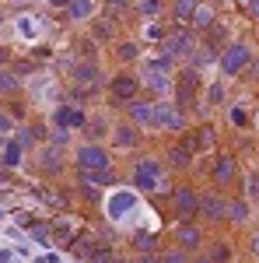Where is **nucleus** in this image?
Listing matches in <instances>:
<instances>
[{"label": "nucleus", "mask_w": 259, "mask_h": 263, "mask_svg": "<svg viewBox=\"0 0 259 263\" xmlns=\"http://www.w3.org/2000/svg\"><path fill=\"white\" fill-rule=\"evenodd\" d=\"M217 63H221V74H224V78H235V74H242V70L252 63V49H249L245 42H228V46L221 49Z\"/></svg>", "instance_id": "obj_1"}, {"label": "nucleus", "mask_w": 259, "mask_h": 263, "mask_svg": "<svg viewBox=\"0 0 259 263\" xmlns=\"http://www.w3.org/2000/svg\"><path fill=\"white\" fill-rule=\"evenodd\" d=\"M161 186V162H154V158H140L137 165H133V190H140V193H154Z\"/></svg>", "instance_id": "obj_2"}, {"label": "nucleus", "mask_w": 259, "mask_h": 263, "mask_svg": "<svg viewBox=\"0 0 259 263\" xmlns=\"http://www.w3.org/2000/svg\"><path fill=\"white\" fill-rule=\"evenodd\" d=\"M154 126H161V130H182V126H186V116H182L179 102L175 99L154 102Z\"/></svg>", "instance_id": "obj_3"}, {"label": "nucleus", "mask_w": 259, "mask_h": 263, "mask_svg": "<svg viewBox=\"0 0 259 263\" xmlns=\"http://www.w3.org/2000/svg\"><path fill=\"white\" fill-rule=\"evenodd\" d=\"M137 190H112L109 193V203H105V214L112 218V221H123L126 214H133L137 211Z\"/></svg>", "instance_id": "obj_4"}, {"label": "nucleus", "mask_w": 259, "mask_h": 263, "mask_svg": "<svg viewBox=\"0 0 259 263\" xmlns=\"http://www.w3.org/2000/svg\"><path fill=\"white\" fill-rule=\"evenodd\" d=\"M74 162L81 172H102V168H109V151L102 144H84V147H77Z\"/></svg>", "instance_id": "obj_5"}, {"label": "nucleus", "mask_w": 259, "mask_h": 263, "mask_svg": "<svg viewBox=\"0 0 259 263\" xmlns=\"http://www.w3.org/2000/svg\"><path fill=\"white\" fill-rule=\"evenodd\" d=\"M200 218L207 224L228 221V200L217 197V193H200Z\"/></svg>", "instance_id": "obj_6"}, {"label": "nucleus", "mask_w": 259, "mask_h": 263, "mask_svg": "<svg viewBox=\"0 0 259 263\" xmlns=\"http://www.w3.org/2000/svg\"><path fill=\"white\" fill-rule=\"evenodd\" d=\"M196 49V39H193V32H186V28H175V32H168L165 35V57H189Z\"/></svg>", "instance_id": "obj_7"}, {"label": "nucleus", "mask_w": 259, "mask_h": 263, "mask_svg": "<svg viewBox=\"0 0 259 263\" xmlns=\"http://www.w3.org/2000/svg\"><path fill=\"white\" fill-rule=\"evenodd\" d=\"M196 88H200V70H196V67H186V70L179 74V84H175V102H179L182 109H189V105H193Z\"/></svg>", "instance_id": "obj_8"}, {"label": "nucleus", "mask_w": 259, "mask_h": 263, "mask_svg": "<svg viewBox=\"0 0 259 263\" xmlns=\"http://www.w3.org/2000/svg\"><path fill=\"white\" fill-rule=\"evenodd\" d=\"M172 203H175V214H179L182 221H189L193 214H200V193L189 190V186H179L172 193Z\"/></svg>", "instance_id": "obj_9"}, {"label": "nucleus", "mask_w": 259, "mask_h": 263, "mask_svg": "<svg viewBox=\"0 0 259 263\" xmlns=\"http://www.w3.org/2000/svg\"><path fill=\"white\" fill-rule=\"evenodd\" d=\"M140 126L137 123H116V130H112V144L119 147V151H133V147H140Z\"/></svg>", "instance_id": "obj_10"}, {"label": "nucleus", "mask_w": 259, "mask_h": 263, "mask_svg": "<svg viewBox=\"0 0 259 263\" xmlns=\"http://www.w3.org/2000/svg\"><path fill=\"white\" fill-rule=\"evenodd\" d=\"M109 91H112V99L116 102H133L140 91V81L137 78H130V74H116L112 81H109Z\"/></svg>", "instance_id": "obj_11"}, {"label": "nucleus", "mask_w": 259, "mask_h": 263, "mask_svg": "<svg viewBox=\"0 0 259 263\" xmlns=\"http://www.w3.org/2000/svg\"><path fill=\"white\" fill-rule=\"evenodd\" d=\"M200 242H203V232L196 224H175V246L179 249L193 253V249H200Z\"/></svg>", "instance_id": "obj_12"}, {"label": "nucleus", "mask_w": 259, "mask_h": 263, "mask_svg": "<svg viewBox=\"0 0 259 263\" xmlns=\"http://www.w3.org/2000/svg\"><path fill=\"white\" fill-rule=\"evenodd\" d=\"M84 112L81 109H74V105H60L56 112H53V126L56 130H70V126H84Z\"/></svg>", "instance_id": "obj_13"}, {"label": "nucleus", "mask_w": 259, "mask_h": 263, "mask_svg": "<svg viewBox=\"0 0 259 263\" xmlns=\"http://www.w3.org/2000/svg\"><path fill=\"white\" fill-rule=\"evenodd\" d=\"M130 120L137 126H154V102H130Z\"/></svg>", "instance_id": "obj_14"}, {"label": "nucleus", "mask_w": 259, "mask_h": 263, "mask_svg": "<svg viewBox=\"0 0 259 263\" xmlns=\"http://www.w3.org/2000/svg\"><path fill=\"white\" fill-rule=\"evenodd\" d=\"M144 84H147L151 91L165 95V91L172 88V74H168V70H151V67H144Z\"/></svg>", "instance_id": "obj_15"}, {"label": "nucleus", "mask_w": 259, "mask_h": 263, "mask_svg": "<svg viewBox=\"0 0 259 263\" xmlns=\"http://www.w3.org/2000/svg\"><path fill=\"white\" fill-rule=\"evenodd\" d=\"M238 176V162L231 158V155H221L217 158V165H214V179L221 182V186H228V182Z\"/></svg>", "instance_id": "obj_16"}, {"label": "nucleus", "mask_w": 259, "mask_h": 263, "mask_svg": "<svg viewBox=\"0 0 259 263\" xmlns=\"http://www.w3.org/2000/svg\"><path fill=\"white\" fill-rule=\"evenodd\" d=\"M74 78H77L81 84H91V88H95V84L102 81V70H98V63H95V60H84V63L74 67Z\"/></svg>", "instance_id": "obj_17"}, {"label": "nucleus", "mask_w": 259, "mask_h": 263, "mask_svg": "<svg viewBox=\"0 0 259 263\" xmlns=\"http://www.w3.org/2000/svg\"><path fill=\"white\" fill-rule=\"evenodd\" d=\"M217 60V46H210V42H203V46H200V49H193V53H189V67H207V63H214Z\"/></svg>", "instance_id": "obj_18"}, {"label": "nucleus", "mask_w": 259, "mask_h": 263, "mask_svg": "<svg viewBox=\"0 0 259 263\" xmlns=\"http://www.w3.org/2000/svg\"><path fill=\"white\" fill-rule=\"evenodd\" d=\"M189 162H193V151H189L186 144H175V147L168 151V165H172V168H189Z\"/></svg>", "instance_id": "obj_19"}, {"label": "nucleus", "mask_w": 259, "mask_h": 263, "mask_svg": "<svg viewBox=\"0 0 259 263\" xmlns=\"http://www.w3.org/2000/svg\"><path fill=\"white\" fill-rule=\"evenodd\" d=\"M249 214H252V211H249V203H245V200H228V221H231V224H245V221H249Z\"/></svg>", "instance_id": "obj_20"}, {"label": "nucleus", "mask_w": 259, "mask_h": 263, "mask_svg": "<svg viewBox=\"0 0 259 263\" xmlns=\"http://www.w3.org/2000/svg\"><path fill=\"white\" fill-rule=\"evenodd\" d=\"M67 14L74 21H84V18H91L95 14V0H74L70 7H67Z\"/></svg>", "instance_id": "obj_21"}, {"label": "nucleus", "mask_w": 259, "mask_h": 263, "mask_svg": "<svg viewBox=\"0 0 259 263\" xmlns=\"http://www.w3.org/2000/svg\"><path fill=\"white\" fill-rule=\"evenodd\" d=\"M18 88H21L18 74H14V70H7V67H0V95H14Z\"/></svg>", "instance_id": "obj_22"}, {"label": "nucleus", "mask_w": 259, "mask_h": 263, "mask_svg": "<svg viewBox=\"0 0 259 263\" xmlns=\"http://www.w3.org/2000/svg\"><path fill=\"white\" fill-rule=\"evenodd\" d=\"M14 141H18L21 147H35V144L42 141V130H39V126H21V130H18V137H14Z\"/></svg>", "instance_id": "obj_23"}, {"label": "nucleus", "mask_w": 259, "mask_h": 263, "mask_svg": "<svg viewBox=\"0 0 259 263\" xmlns=\"http://www.w3.org/2000/svg\"><path fill=\"white\" fill-rule=\"evenodd\" d=\"M193 25H196L200 32H207L210 25H214V7H207V4H200L196 14H193Z\"/></svg>", "instance_id": "obj_24"}, {"label": "nucleus", "mask_w": 259, "mask_h": 263, "mask_svg": "<svg viewBox=\"0 0 259 263\" xmlns=\"http://www.w3.org/2000/svg\"><path fill=\"white\" fill-rule=\"evenodd\" d=\"M196 7H200V0H175V18L179 21H193Z\"/></svg>", "instance_id": "obj_25"}, {"label": "nucleus", "mask_w": 259, "mask_h": 263, "mask_svg": "<svg viewBox=\"0 0 259 263\" xmlns=\"http://www.w3.org/2000/svg\"><path fill=\"white\" fill-rule=\"evenodd\" d=\"M21 151H25V147H21L18 141H7V147H4V165H11V168H14V165L21 162Z\"/></svg>", "instance_id": "obj_26"}, {"label": "nucleus", "mask_w": 259, "mask_h": 263, "mask_svg": "<svg viewBox=\"0 0 259 263\" xmlns=\"http://www.w3.org/2000/svg\"><path fill=\"white\" fill-rule=\"evenodd\" d=\"M42 162H46V168H49V172H60V168H63V155L56 151V144H53V147L42 155Z\"/></svg>", "instance_id": "obj_27"}, {"label": "nucleus", "mask_w": 259, "mask_h": 263, "mask_svg": "<svg viewBox=\"0 0 259 263\" xmlns=\"http://www.w3.org/2000/svg\"><path fill=\"white\" fill-rule=\"evenodd\" d=\"M116 57H119L123 63H133L140 57V49H137V42H119V49H116Z\"/></svg>", "instance_id": "obj_28"}, {"label": "nucleus", "mask_w": 259, "mask_h": 263, "mask_svg": "<svg viewBox=\"0 0 259 263\" xmlns=\"http://www.w3.org/2000/svg\"><path fill=\"white\" fill-rule=\"evenodd\" d=\"M81 179H88L91 186H109L112 182V172L109 168H102V172H81Z\"/></svg>", "instance_id": "obj_29"}, {"label": "nucleus", "mask_w": 259, "mask_h": 263, "mask_svg": "<svg viewBox=\"0 0 259 263\" xmlns=\"http://www.w3.org/2000/svg\"><path fill=\"white\" fill-rule=\"evenodd\" d=\"M18 25H21V35H25V39H35V35H39V21L35 18H21Z\"/></svg>", "instance_id": "obj_30"}, {"label": "nucleus", "mask_w": 259, "mask_h": 263, "mask_svg": "<svg viewBox=\"0 0 259 263\" xmlns=\"http://www.w3.org/2000/svg\"><path fill=\"white\" fill-rule=\"evenodd\" d=\"M210 260L214 263H231V246H214V253H210Z\"/></svg>", "instance_id": "obj_31"}, {"label": "nucleus", "mask_w": 259, "mask_h": 263, "mask_svg": "<svg viewBox=\"0 0 259 263\" xmlns=\"http://www.w3.org/2000/svg\"><path fill=\"white\" fill-rule=\"evenodd\" d=\"M137 11L144 14V18H154V14L161 11V0H140V7H137Z\"/></svg>", "instance_id": "obj_32"}, {"label": "nucleus", "mask_w": 259, "mask_h": 263, "mask_svg": "<svg viewBox=\"0 0 259 263\" xmlns=\"http://www.w3.org/2000/svg\"><path fill=\"white\" fill-rule=\"evenodd\" d=\"M161 263H189V256H186V249H168L161 256Z\"/></svg>", "instance_id": "obj_33"}, {"label": "nucleus", "mask_w": 259, "mask_h": 263, "mask_svg": "<svg viewBox=\"0 0 259 263\" xmlns=\"http://www.w3.org/2000/svg\"><path fill=\"white\" fill-rule=\"evenodd\" d=\"M228 120L235 123V126H245V109H242V105H231V109H228Z\"/></svg>", "instance_id": "obj_34"}, {"label": "nucleus", "mask_w": 259, "mask_h": 263, "mask_svg": "<svg viewBox=\"0 0 259 263\" xmlns=\"http://www.w3.org/2000/svg\"><path fill=\"white\" fill-rule=\"evenodd\" d=\"M133 242H137V249H154V235H151V232H137Z\"/></svg>", "instance_id": "obj_35"}, {"label": "nucleus", "mask_w": 259, "mask_h": 263, "mask_svg": "<svg viewBox=\"0 0 259 263\" xmlns=\"http://www.w3.org/2000/svg\"><path fill=\"white\" fill-rule=\"evenodd\" d=\"M147 67H151V70H168V74H172V57H158V60H147Z\"/></svg>", "instance_id": "obj_36"}, {"label": "nucleus", "mask_w": 259, "mask_h": 263, "mask_svg": "<svg viewBox=\"0 0 259 263\" xmlns=\"http://www.w3.org/2000/svg\"><path fill=\"white\" fill-rule=\"evenodd\" d=\"M95 35L98 39H112V21H95Z\"/></svg>", "instance_id": "obj_37"}, {"label": "nucleus", "mask_w": 259, "mask_h": 263, "mask_svg": "<svg viewBox=\"0 0 259 263\" xmlns=\"http://www.w3.org/2000/svg\"><path fill=\"white\" fill-rule=\"evenodd\" d=\"M28 235H32V239H39V242H49V232H46V224H28Z\"/></svg>", "instance_id": "obj_38"}, {"label": "nucleus", "mask_w": 259, "mask_h": 263, "mask_svg": "<svg viewBox=\"0 0 259 263\" xmlns=\"http://www.w3.org/2000/svg\"><path fill=\"white\" fill-rule=\"evenodd\" d=\"M81 193H84V200H98V190H95L88 179H81Z\"/></svg>", "instance_id": "obj_39"}, {"label": "nucleus", "mask_w": 259, "mask_h": 263, "mask_svg": "<svg viewBox=\"0 0 259 263\" xmlns=\"http://www.w3.org/2000/svg\"><path fill=\"white\" fill-rule=\"evenodd\" d=\"M11 130H14V120L7 112H0V134H11Z\"/></svg>", "instance_id": "obj_40"}, {"label": "nucleus", "mask_w": 259, "mask_h": 263, "mask_svg": "<svg viewBox=\"0 0 259 263\" xmlns=\"http://www.w3.org/2000/svg\"><path fill=\"white\" fill-rule=\"evenodd\" d=\"M144 35H147V39H165V32H161L158 25H147V28H144Z\"/></svg>", "instance_id": "obj_41"}, {"label": "nucleus", "mask_w": 259, "mask_h": 263, "mask_svg": "<svg viewBox=\"0 0 259 263\" xmlns=\"http://www.w3.org/2000/svg\"><path fill=\"white\" fill-rule=\"evenodd\" d=\"M224 99V84H210V102H221Z\"/></svg>", "instance_id": "obj_42"}, {"label": "nucleus", "mask_w": 259, "mask_h": 263, "mask_svg": "<svg viewBox=\"0 0 259 263\" xmlns=\"http://www.w3.org/2000/svg\"><path fill=\"white\" fill-rule=\"evenodd\" d=\"M245 190H249V197H259V176H252V179L245 182Z\"/></svg>", "instance_id": "obj_43"}, {"label": "nucleus", "mask_w": 259, "mask_h": 263, "mask_svg": "<svg viewBox=\"0 0 259 263\" xmlns=\"http://www.w3.org/2000/svg\"><path fill=\"white\" fill-rule=\"evenodd\" d=\"M249 11H252V18H259V0H249Z\"/></svg>", "instance_id": "obj_44"}, {"label": "nucleus", "mask_w": 259, "mask_h": 263, "mask_svg": "<svg viewBox=\"0 0 259 263\" xmlns=\"http://www.w3.org/2000/svg\"><path fill=\"white\" fill-rule=\"evenodd\" d=\"M49 4H53V7H70L74 0H49Z\"/></svg>", "instance_id": "obj_45"}, {"label": "nucleus", "mask_w": 259, "mask_h": 263, "mask_svg": "<svg viewBox=\"0 0 259 263\" xmlns=\"http://www.w3.org/2000/svg\"><path fill=\"white\" fill-rule=\"evenodd\" d=\"M105 4H109V7H126L130 0H105Z\"/></svg>", "instance_id": "obj_46"}, {"label": "nucleus", "mask_w": 259, "mask_h": 263, "mask_svg": "<svg viewBox=\"0 0 259 263\" xmlns=\"http://www.w3.org/2000/svg\"><path fill=\"white\" fill-rule=\"evenodd\" d=\"M189 263H214L210 256H196V260H189Z\"/></svg>", "instance_id": "obj_47"}, {"label": "nucleus", "mask_w": 259, "mask_h": 263, "mask_svg": "<svg viewBox=\"0 0 259 263\" xmlns=\"http://www.w3.org/2000/svg\"><path fill=\"white\" fill-rule=\"evenodd\" d=\"M252 253H256V256H259V235H256V239H252Z\"/></svg>", "instance_id": "obj_48"}, {"label": "nucleus", "mask_w": 259, "mask_h": 263, "mask_svg": "<svg viewBox=\"0 0 259 263\" xmlns=\"http://www.w3.org/2000/svg\"><path fill=\"white\" fill-rule=\"evenodd\" d=\"M252 67H256V74H259V57H252Z\"/></svg>", "instance_id": "obj_49"}, {"label": "nucleus", "mask_w": 259, "mask_h": 263, "mask_svg": "<svg viewBox=\"0 0 259 263\" xmlns=\"http://www.w3.org/2000/svg\"><path fill=\"white\" fill-rule=\"evenodd\" d=\"M0 25H4V7H0Z\"/></svg>", "instance_id": "obj_50"}, {"label": "nucleus", "mask_w": 259, "mask_h": 263, "mask_svg": "<svg viewBox=\"0 0 259 263\" xmlns=\"http://www.w3.org/2000/svg\"><path fill=\"white\" fill-rule=\"evenodd\" d=\"M144 263H158V260H144Z\"/></svg>", "instance_id": "obj_51"}, {"label": "nucleus", "mask_w": 259, "mask_h": 263, "mask_svg": "<svg viewBox=\"0 0 259 263\" xmlns=\"http://www.w3.org/2000/svg\"><path fill=\"white\" fill-rule=\"evenodd\" d=\"M242 4H249V0H242Z\"/></svg>", "instance_id": "obj_52"}]
</instances>
